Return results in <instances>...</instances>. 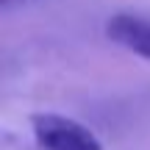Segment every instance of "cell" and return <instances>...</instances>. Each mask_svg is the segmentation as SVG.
<instances>
[{"label":"cell","mask_w":150,"mask_h":150,"mask_svg":"<svg viewBox=\"0 0 150 150\" xmlns=\"http://www.w3.org/2000/svg\"><path fill=\"white\" fill-rule=\"evenodd\" d=\"M106 36L114 45L150 61V20L139 14H114L106 22Z\"/></svg>","instance_id":"7a4b0ae2"},{"label":"cell","mask_w":150,"mask_h":150,"mask_svg":"<svg viewBox=\"0 0 150 150\" xmlns=\"http://www.w3.org/2000/svg\"><path fill=\"white\" fill-rule=\"evenodd\" d=\"M3 3H11V0H3Z\"/></svg>","instance_id":"3957f363"},{"label":"cell","mask_w":150,"mask_h":150,"mask_svg":"<svg viewBox=\"0 0 150 150\" xmlns=\"http://www.w3.org/2000/svg\"><path fill=\"white\" fill-rule=\"evenodd\" d=\"M31 131L42 150H103V142L95 136V131L64 114H33Z\"/></svg>","instance_id":"6da1fadb"}]
</instances>
